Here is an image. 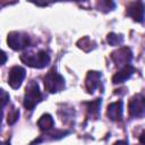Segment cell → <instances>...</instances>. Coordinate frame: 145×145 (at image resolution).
Instances as JSON below:
<instances>
[{"label":"cell","instance_id":"1","mask_svg":"<svg viewBox=\"0 0 145 145\" xmlns=\"http://www.w3.org/2000/svg\"><path fill=\"white\" fill-rule=\"evenodd\" d=\"M20 60L33 68H44L50 62V57L45 51H40L37 53H24L20 56Z\"/></svg>","mask_w":145,"mask_h":145},{"label":"cell","instance_id":"2","mask_svg":"<svg viewBox=\"0 0 145 145\" xmlns=\"http://www.w3.org/2000/svg\"><path fill=\"white\" fill-rule=\"evenodd\" d=\"M42 94L40 92L39 85L35 82H31L25 91V96H24V106L27 110H33L34 106L41 101Z\"/></svg>","mask_w":145,"mask_h":145},{"label":"cell","instance_id":"3","mask_svg":"<svg viewBox=\"0 0 145 145\" xmlns=\"http://www.w3.org/2000/svg\"><path fill=\"white\" fill-rule=\"evenodd\" d=\"M44 87L50 93H57L65 87V79L54 70H50L44 77Z\"/></svg>","mask_w":145,"mask_h":145},{"label":"cell","instance_id":"4","mask_svg":"<svg viewBox=\"0 0 145 145\" xmlns=\"http://www.w3.org/2000/svg\"><path fill=\"white\" fill-rule=\"evenodd\" d=\"M7 42H8V45L12 50L18 51V50H23L26 46H28V44H29V37L25 33L11 32V33L8 34Z\"/></svg>","mask_w":145,"mask_h":145},{"label":"cell","instance_id":"5","mask_svg":"<svg viewBox=\"0 0 145 145\" xmlns=\"http://www.w3.org/2000/svg\"><path fill=\"white\" fill-rule=\"evenodd\" d=\"M145 110V102H144V96L142 94L135 95L130 102H129V113L133 117L140 118L144 114Z\"/></svg>","mask_w":145,"mask_h":145},{"label":"cell","instance_id":"6","mask_svg":"<svg viewBox=\"0 0 145 145\" xmlns=\"http://www.w3.org/2000/svg\"><path fill=\"white\" fill-rule=\"evenodd\" d=\"M25 75H26V72H25L24 68H22L19 66H14L9 71L8 84L12 88H18L22 85V83L25 78Z\"/></svg>","mask_w":145,"mask_h":145},{"label":"cell","instance_id":"7","mask_svg":"<svg viewBox=\"0 0 145 145\" xmlns=\"http://www.w3.org/2000/svg\"><path fill=\"white\" fill-rule=\"evenodd\" d=\"M131 57H133V53L128 48H121V49L112 52V54H111V58L113 59L116 65L122 66V67L129 65Z\"/></svg>","mask_w":145,"mask_h":145},{"label":"cell","instance_id":"8","mask_svg":"<svg viewBox=\"0 0 145 145\" xmlns=\"http://www.w3.org/2000/svg\"><path fill=\"white\" fill-rule=\"evenodd\" d=\"M127 15L130 16L136 22H143L144 18V6L140 1L138 2H133L129 5V7L127 8Z\"/></svg>","mask_w":145,"mask_h":145},{"label":"cell","instance_id":"9","mask_svg":"<svg viewBox=\"0 0 145 145\" xmlns=\"http://www.w3.org/2000/svg\"><path fill=\"white\" fill-rule=\"evenodd\" d=\"M135 69L133 66L128 65V66H125V67H121V69L113 75L112 77V83L113 84H120V83H123L125 80H127L133 74H134Z\"/></svg>","mask_w":145,"mask_h":145},{"label":"cell","instance_id":"10","mask_svg":"<svg viewBox=\"0 0 145 145\" xmlns=\"http://www.w3.org/2000/svg\"><path fill=\"white\" fill-rule=\"evenodd\" d=\"M100 80H101V74L97 71H89L86 76V88L88 93H93L95 88L99 87L100 85Z\"/></svg>","mask_w":145,"mask_h":145},{"label":"cell","instance_id":"11","mask_svg":"<svg viewBox=\"0 0 145 145\" xmlns=\"http://www.w3.org/2000/svg\"><path fill=\"white\" fill-rule=\"evenodd\" d=\"M106 113H108V117L111 120H113V121L119 120L122 116V102L117 101V102H113V103L109 104Z\"/></svg>","mask_w":145,"mask_h":145},{"label":"cell","instance_id":"12","mask_svg":"<svg viewBox=\"0 0 145 145\" xmlns=\"http://www.w3.org/2000/svg\"><path fill=\"white\" fill-rule=\"evenodd\" d=\"M53 123H54L53 118H52L49 113L43 114V116L39 119V121H37V126H39L40 129H42V130H49V129H51V128L53 127Z\"/></svg>","mask_w":145,"mask_h":145},{"label":"cell","instance_id":"13","mask_svg":"<svg viewBox=\"0 0 145 145\" xmlns=\"http://www.w3.org/2000/svg\"><path fill=\"white\" fill-rule=\"evenodd\" d=\"M87 104V110H88V113L91 116H94V117H97L99 116V112H100V105H101V99H97L93 102H88L86 103Z\"/></svg>","mask_w":145,"mask_h":145},{"label":"cell","instance_id":"14","mask_svg":"<svg viewBox=\"0 0 145 145\" xmlns=\"http://www.w3.org/2000/svg\"><path fill=\"white\" fill-rule=\"evenodd\" d=\"M122 41H123L122 35H118V34H114V33H110V34L108 35V42H109V44H111V45L121 44Z\"/></svg>","mask_w":145,"mask_h":145},{"label":"cell","instance_id":"15","mask_svg":"<svg viewBox=\"0 0 145 145\" xmlns=\"http://www.w3.org/2000/svg\"><path fill=\"white\" fill-rule=\"evenodd\" d=\"M91 43H92L91 40H89L87 36H85V37L80 39V40L77 42V45H78L79 48H82L84 51H89V50H92Z\"/></svg>","mask_w":145,"mask_h":145},{"label":"cell","instance_id":"16","mask_svg":"<svg viewBox=\"0 0 145 145\" xmlns=\"http://www.w3.org/2000/svg\"><path fill=\"white\" fill-rule=\"evenodd\" d=\"M18 117H19V111H18L17 109H12V110H10L9 113H8L7 122H8L9 125H14V123L17 121Z\"/></svg>","mask_w":145,"mask_h":145},{"label":"cell","instance_id":"17","mask_svg":"<svg viewBox=\"0 0 145 145\" xmlns=\"http://www.w3.org/2000/svg\"><path fill=\"white\" fill-rule=\"evenodd\" d=\"M8 101H9V94L2 88H0V110L8 103Z\"/></svg>","mask_w":145,"mask_h":145},{"label":"cell","instance_id":"18","mask_svg":"<svg viewBox=\"0 0 145 145\" xmlns=\"http://www.w3.org/2000/svg\"><path fill=\"white\" fill-rule=\"evenodd\" d=\"M6 61H7V56H6V53H5L3 51H0V66L3 65Z\"/></svg>","mask_w":145,"mask_h":145},{"label":"cell","instance_id":"19","mask_svg":"<svg viewBox=\"0 0 145 145\" xmlns=\"http://www.w3.org/2000/svg\"><path fill=\"white\" fill-rule=\"evenodd\" d=\"M114 145H128V143L126 140H118L114 143Z\"/></svg>","mask_w":145,"mask_h":145},{"label":"cell","instance_id":"20","mask_svg":"<svg viewBox=\"0 0 145 145\" xmlns=\"http://www.w3.org/2000/svg\"><path fill=\"white\" fill-rule=\"evenodd\" d=\"M0 145H10L9 142H0Z\"/></svg>","mask_w":145,"mask_h":145},{"label":"cell","instance_id":"21","mask_svg":"<svg viewBox=\"0 0 145 145\" xmlns=\"http://www.w3.org/2000/svg\"><path fill=\"white\" fill-rule=\"evenodd\" d=\"M1 117H2V112H1V110H0V121H1Z\"/></svg>","mask_w":145,"mask_h":145}]
</instances>
